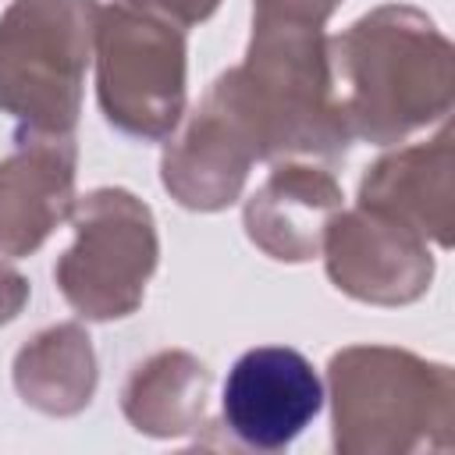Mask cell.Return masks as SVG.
<instances>
[{
	"label": "cell",
	"instance_id": "5bb4252c",
	"mask_svg": "<svg viewBox=\"0 0 455 455\" xmlns=\"http://www.w3.org/2000/svg\"><path fill=\"white\" fill-rule=\"evenodd\" d=\"M14 391L46 416H78L96 395L92 338L78 323H53L32 334L11 366Z\"/></svg>",
	"mask_w": 455,
	"mask_h": 455
},
{
	"label": "cell",
	"instance_id": "7c38bea8",
	"mask_svg": "<svg viewBox=\"0 0 455 455\" xmlns=\"http://www.w3.org/2000/svg\"><path fill=\"white\" fill-rule=\"evenodd\" d=\"M345 192L327 167L306 160H277L267 181L245 199L242 224L256 249L281 263H309L320 256L327 220L341 210Z\"/></svg>",
	"mask_w": 455,
	"mask_h": 455
},
{
	"label": "cell",
	"instance_id": "ba28073f",
	"mask_svg": "<svg viewBox=\"0 0 455 455\" xmlns=\"http://www.w3.org/2000/svg\"><path fill=\"white\" fill-rule=\"evenodd\" d=\"M320 252L331 284L366 306H409L427 295L437 270L419 235L359 203L327 220Z\"/></svg>",
	"mask_w": 455,
	"mask_h": 455
},
{
	"label": "cell",
	"instance_id": "8fae6325",
	"mask_svg": "<svg viewBox=\"0 0 455 455\" xmlns=\"http://www.w3.org/2000/svg\"><path fill=\"white\" fill-rule=\"evenodd\" d=\"M359 206L409 228L427 245L451 249L455 238V185H451V128L430 142L402 146L366 167Z\"/></svg>",
	"mask_w": 455,
	"mask_h": 455
},
{
	"label": "cell",
	"instance_id": "4fadbf2b",
	"mask_svg": "<svg viewBox=\"0 0 455 455\" xmlns=\"http://www.w3.org/2000/svg\"><path fill=\"white\" fill-rule=\"evenodd\" d=\"M210 370L192 352L164 348L142 359L124 387H121V412L124 419L149 437H185L206 427V402H210Z\"/></svg>",
	"mask_w": 455,
	"mask_h": 455
},
{
	"label": "cell",
	"instance_id": "52a82bcc",
	"mask_svg": "<svg viewBox=\"0 0 455 455\" xmlns=\"http://www.w3.org/2000/svg\"><path fill=\"white\" fill-rule=\"evenodd\" d=\"M160 156V181L171 199L196 213L228 210L259 160L256 132L235 96L228 71L213 78L206 96L192 107L181 128L167 135Z\"/></svg>",
	"mask_w": 455,
	"mask_h": 455
},
{
	"label": "cell",
	"instance_id": "6da1fadb",
	"mask_svg": "<svg viewBox=\"0 0 455 455\" xmlns=\"http://www.w3.org/2000/svg\"><path fill=\"white\" fill-rule=\"evenodd\" d=\"M327 50L352 142L391 146L451 114L455 46L419 7L380 4L327 36Z\"/></svg>",
	"mask_w": 455,
	"mask_h": 455
},
{
	"label": "cell",
	"instance_id": "e0dca14e",
	"mask_svg": "<svg viewBox=\"0 0 455 455\" xmlns=\"http://www.w3.org/2000/svg\"><path fill=\"white\" fill-rule=\"evenodd\" d=\"M28 295H32V288H28L25 274H18L11 263L0 259V323H11L25 309Z\"/></svg>",
	"mask_w": 455,
	"mask_h": 455
},
{
	"label": "cell",
	"instance_id": "5b68a950",
	"mask_svg": "<svg viewBox=\"0 0 455 455\" xmlns=\"http://www.w3.org/2000/svg\"><path fill=\"white\" fill-rule=\"evenodd\" d=\"M68 220L75 242L53 263L64 302L96 323L132 316L160 263L153 210L135 192L103 185L75 199Z\"/></svg>",
	"mask_w": 455,
	"mask_h": 455
},
{
	"label": "cell",
	"instance_id": "7a4b0ae2",
	"mask_svg": "<svg viewBox=\"0 0 455 455\" xmlns=\"http://www.w3.org/2000/svg\"><path fill=\"white\" fill-rule=\"evenodd\" d=\"M338 455H416L455 444V373L395 345H348L327 363Z\"/></svg>",
	"mask_w": 455,
	"mask_h": 455
},
{
	"label": "cell",
	"instance_id": "277c9868",
	"mask_svg": "<svg viewBox=\"0 0 455 455\" xmlns=\"http://www.w3.org/2000/svg\"><path fill=\"white\" fill-rule=\"evenodd\" d=\"M96 0H11L0 14V114L14 135H75Z\"/></svg>",
	"mask_w": 455,
	"mask_h": 455
},
{
	"label": "cell",
	"instance_id": "9c48e42d",
	"mask_svg": "<svg viewBox=\"0 0 455 455\" xmlns=\"http://www.w3.org/2000/svg\"><path fill=\"white\" fill-rule=\"evenodd\" d=\"M323 409L313 363L288 345H259L235 359L224 380V430L252 451L288 448Z\"/></svg>",
	"mask_w": 455,
	"mask_h": 455
},
{
	"label": "cell",
	"instance_id": "3957f363",
	"mask_svg": "<svg viewBox=\"0 0 455 455\" xmlns=\"http://www.w3.org/2000/svg\"><path fill=\"white\" fill-rule=\"evenodd\" d=\"M235 96L256 132L259 160L341 164L345 128L323 25L252 21L245 60L228 68Z\"/></svg>",
	"mask_w": 455,
	"mask_h": 455
},
{
	"label": "cell",
	"instance_id": "2e32d148",
	"mask_svg": "<svg viewBox=\"0 0 455 455\" xmlns=\"http://www.w3.org/2000/svg\"><path fill=\"white\" fill-rule=\"evenodd\" d=\"M124 4L142 14H153L160 21H171L178 28H192L220 7V0H124Z\"/></svg>",
	"mask_w": 455,
	"mask_h": 455
},
{
	"label": "cell",
	"instance_id": "30bf717a",
	"mask_svg": "<svg viewBox=\"0 0 455 455\" xmlns=\"http://www.w3.org/2000/svg\"><path fill=\"white\" fill-rule=\"evenodd\" d=\"M0 160V256H32L75 206V135H14Z\"/></svg>",
	"mask_w": 455,
	"mask_h": 455
},
{
	"label": "cell",
	"instance_id": "8992f818",
	"mask_svg": "<svg viewBox=\"0 0 455 455\" xmlns=\"http://www.w3.org/2000/svg\"><path fill=\"white\" fill-rule=\"evenodd\" d=\"M96 100L110 128L160 142L185 114V32L128 4H100L96 18Z\"/></svg>",
	"mask_w": 455,
	"mask_h": 455
},
{
	"label": "cell",
	"instance_id": "9a60e30c",
	"mask_svg": "<svg viewBox=\"0 0 455 455\" xmlns=\"http://www.w3.org/2000/svg\"><path fill=\"white\" fill-rule=\"evenodd\" d=\"M341 0H252V21H302L327 25Z\"/></svg>",
	"mask_w": 455,
	"mask_h": 455
}]
</instances>
